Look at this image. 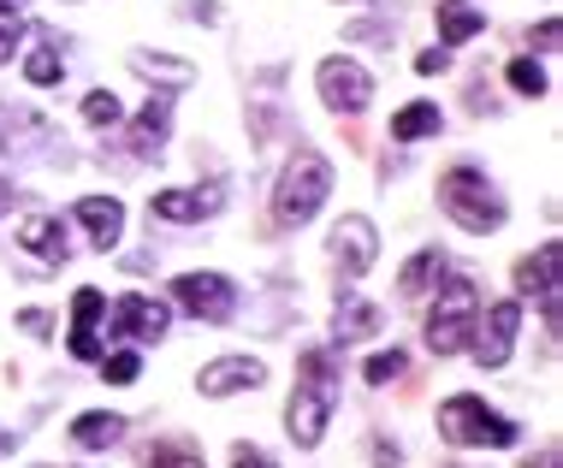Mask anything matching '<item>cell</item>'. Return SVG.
I'll use <instances>...</instances> for the list:
<instances>
[{"mask_svg": "<svg viewBox=\"0 0 563 468\" xmlns=\"http://www.w3.org/2000/svg\"><path fill=\"white\" fill-rule=\"evenodd\" d=\"M131 66H137L149 83H154V78H166V83H191V78H196L184 60H161V54H131Z\"/></svg>", "mask_w": 563, "mask_h": 468, "instance_id": "d4e9b609", "label": "cell"}, {"mask_svg": "<svg viewBox=\"0 0 563 468\" xmlns=\"http://www.w3.org/2000/svg\"><path fill=\"white\" fill-rule=\"evenodd\" d=\"M558 267H563V243H540V255H528L522 267H516V290L522 297H540V309H545V332L558 339Z\"/></svg>", "mask_w": 563, "mask_h": 468, "instance_id": "ba28073f", "label": "cell"}, {"mask_svg": "<svg viewBox=\"0 0 563 468\" xmlns=\"http://www.w3.org/2000/svg\"><path fill=\"white\" fill-rule=\"evenodd\" d=\"M516 332H522V303L516 297L493 303V309H486V339L474 344V362H481V368H504L510 350H516Z\"/></svg>", "mask_w": 563, "mask_h": 468, "instance_id": "30bf717a", "label": "cell"}, {"mask_svg": "<svg viewBox=\"0 0 563 468\" xmlns=\"http://www.w3.org/2000/svg\"><path fill=\"white\" fill-rule=\"evenodd\" d=\"M83 119H90V125H119L125 119L119 95H113V90H90V95H83Z\"/></svg>", "mask_w": 563, "mask_h": 468, "instance_id": "4316f807", "label": "cell"}, {"mask_svg": "<svg viewBox=\"0 0 563 468\" xmlns=\"http://www.w3.org/2000/svg\"><path fill=\"white\" fill-rule=\"evenodd\" d=\"M12 54H19V19H12V24H0V66H7Z\"/></svg>", "mask_w": 563, "mask_h": 468, "instance_id": "4dcf8cb0", "label": "cell"}, {"mask_svg": "<svg viewBox=\"0 0 563 468\" xmlns=\"http://www.w3.org/2000/svg\"><path fill=\"white\" fill-rule=\"evenodd\" d=\"M380 309H374V303H363L356 297V290H344L338 297V315H332V332H338V350L344 344H356V339H374V332H380Z\"/></svg>", "mask_w": 563, "mask_h": 468, "instance_id": "ac0fdd59", "label": "cell"}, {"mask_svg": "<svg viewBox=\"0 0 563 468\" xmlns=\"http://www.w3.org/2000/svg\"><path fill=\"white\" fill-rule=\"evenodd\" d=\"M166 320H172L166 303H154V297H119V309H113V332H119V339H131V344H161L166 339Z\"/></svg>", "mask_w": 563, "mask_h": 468, "instance_id": "8fae6325", "label": "cell"}, {"mask_svg": "<svg viewBox=\"0 0 563 468\" xmlns=\"http://www.w3.org/2000/svg\"><path fill=\"white\" fill-rule=\"evenodd\" d=\"M125 438V415H107V409H90V415L71 421V445L78 450H107Z\"/></svg>", "mask_w": 563, "mask_h": 468, "instance_id": "ffe728a7", "label": "cell"}, {"mask_svg": "<svg viewBox=\"0 0 563 468\" xmlns=\"http://www.w3.org/2000/svg\"><path fill=\"white\" fill-rule=\"evenodd\" d=\"M7 450H19V433H0V457H7Z\"/></svg>", "mask_w": 563, "mask_h": 468, "instance_id": "8d00e7d4", "label": "cell"}, {"mask_svg": "<svg viewBox=\"0 0 563 468\" xmlns=\"http://www.w3.org/2000/svg\"><path fill=\"white\" fill-rule=\"evenodd\" d=\"M232 468H279V463H273L267 450H255V445H238L232 450Z\"/></svg>", "mask_w": 563, "mask_h": 468, "instance_id": "f546056e", "label": "cell"}, {"mask_svg": "<svg viewBox=\"0 0 563 468\" xmlns=\"http://www.w3.org/2000/svg\"><path fill=\"white\" fill-rule=\"evenodd\" d=\"M374 255H380V231H374V219L363 214H344L338 226H332V261H338L344 279H363L374 267Z\"/></svg>", "mask_w": 563, "mask_h": 468, "instance_id": "9c48e42d", "label": "cell"}, {"mask_svg": "<svg viewBox=\"0 0 563 468\" xmlns=\"http://www.w3.org/2000/svg\"><path fill=\"white\" fill-rule=\"evenodd\" d=\"M19 327H24V332H48V315L31 309V315H19Z\"/></svg>", "mask_w": 563, "mask_h": 468, "instance_id": "e575fe53", "label": "cell"}, {"mask_svg": "<svg viewBox=\"0 0 563 468\" xmlns=\"http://www.w3.org/2000/svg\"><path fill=\"white\" fill-rule=\"evenodd\" d=\"M142 468H208V463H202L191 438H161V445L142 450Z\"/></svg>", "mask_w": 563, "mask_h": 468, "instance_id": "603a6c76", "label": "cell"}, {"mask_svg": "<svg viewBox=\"0 0 563 468\" xmlns=\"http://www.w3.org/2000/svg\"><path fill=\"white\" fill-rule=\"evenodd\" d=\"M533 42H540V48H558V19H545L540 31H533Z\"/></svg>", "mask_w": 563, "mask_h": 468, "instance_id": "836d02e7", "label": "cell"}, {"mask_svg": "<svg viewBox=\"0 0 563 468\" xmlns=\"http://www.w3.org/2000/svg\"><path fill=\"white\" fill-rule=\"evenodd\" d=\"M166 125H172V95H166V90H154V101L137 113V125H131V137H125V149H137L142 160H149V155H161Z\"/></svg>", "mask_w": 563, "mask_h": 468, "instance_id": "e0dca14e", "label": "cell"}, {"mask_svg": "<svg viewBox=\"0 0 563 468\" xmlns=\"http://www.w3.org/2000/svg\"><path fill=\"white\" fill-rule=\"evenodd\" d=\"M374 463H380V468H398L403 457H398V445H386V438H374Z\"/></svg>", "mask_w": 563, "mask_h": 468, "instance_id": "d6a6232c", "label": "cell"}, {"mask_svg": "<svg viewBox=\"0 0 563 468\" xmlns=\"http://www.w3.org/2000/svg\"><path fill=\"white\" fill-rule=\"evenodd\" d=\"M7 202H12V196H7V184H0V214H7Z\"/></svg>", "mask_w": 563, "mask_h": 468, "instance_id": "74e56055", "label": "cell"}, {"mask_svg": "<svg viewBox=\"0 0 563 468\" xmlns=\"http://www.w3.org/2000/svg\"><path fill=\"white\" fill-rule=\"evenodd\" d=\"M510 90H516V95H533V101H540V95H545V71L533 66V60H510Z\"/></svg>", "mask_w": 563, "mask_h": 468, "instance_id": "f1b7e54d", "label": "cell"}, {"mask_svg": "<svg viewBox=\"0 0 563 468\" xmlns=\"http://www.w3.org/2000/svg\"><path fill=\"white\" fill-rule=\"evenodd\" d=\"M24 12V0H0V19H19Z\"/></svg>", "mask_w": 563, "mask_h": 468, "instance_id": "d590c367", "label": "cell"}, {"mask_svg": "<svg viewBox=\"0 0 563 468\" xmlns=\"http://www.w3.org/2000/svg\"><path fill=\"white\" fill-rule=\"evenodd\" d=\"M78 219H83V231H90V243L101 255L119 243V231H125V208H119V196H83L78 202Z\"/></svg>", "mask_w": 563, "mask_h": 468, "instance_id": "2e32d148", "label": "cell"}, {"mask_svg": "<svg viewBox=\"0 0 563 468\" xmlns=\"http://www.w3.org/2000/svg\"><path fill=\"white\" fill-rule=\"evenodd\" d=\"M19 238H24V250H31L36 261H48V267H66L71 261V243H66V226L54 214H31L19 226Z\"/></svg>", "mask_w": 563, "mask_h": 468, "instance_id": "9a60e30c", "label": "cell"}, {"mask_svg": "<svg viewBox=\"0 0 563 468\" xmlns=\"http://www.w3.org/2000/svg\"><path fill=\"white\" fill-rule=\"evenodd\" d=\"M24 78H31L36 90H54V83L66 78V60H60V48H54V42H42V48L31 54V60H24Z\"/></svg>", "mask_w": 563, "mask_h": 468, "instance_id": "cb8c5ba5", "label": "cell"}, {"mask_svg": "<svg viewBox=\"0 0 563 468\" xmlns=\"http://www.w3.org/2000/svg\"><path fill=\"white\" fill-rule=\"evenodd\" d=\"M486 31V12L469 7V0H439V42L445 48H463L469 36Z\"/></svg>", "mask_w": 563, "mask_h": 468, "instance_id": "d6986e66", "label": "cell"}, {"mask_svg": "<svg viewBox=\"0 0 563 468\" xmlns=\"http://www.w3.org/2000/svg\"><path fill=\"white\" fill-rule=\"evenodd\" d=\"M445 60H451V54H439V48H433V54H415V71L433 78V71H445Z\"/></svg>", "mask_w": 563, "mask_h": 468, "instance_id": "1f68e13d", "label": "cell"}, {"mask_svg": "<svg viewBox=\"0 0 563 468\" xmlns=\"http://www.w3.org/2000/svg\"><path fill=\"white\" fill-rule=\"evenodd\" d=\"M403 350H380V356H368V368H363V379L368 386H392V379H403Z\"/></svg>", "mask_w": 563, "mask_h": 468, "instance_id": "83f0119b", "label": "cell"}, {"mask_svg": "<svg viewBox=\"0 0 563 468\" xmlns=\"http://www.w3.org/2000/svg\"><path fill=\"white\" fill-rule=\"evenodd\" d=\"M226 208V190L208 184V190H161V196L149 202L154 219H172V226H196V219H214Z\"/></svg>", "mask_w": 563, "mask_h": 468, "instance_id": "7c38bea8", "label": "cell"}, {"mask_svg": "<svg viewBox=\"0 0 563 468\" xmlns=\"http://www.w3.org/2000/svg\"><path fill=\"white\" fill-rule=\"evenodd\" d=\"M439 433L451 438V445H493V450L516 445V421H504L498 409H486V398H474V391L439 403Z\"/></svg>", "mask_w": 563, "mask_h": 468, "instance_id": "5b68a950", "label": "cell"}, {"mask_svg": "<svg viewBox=\"0 0 563 468\" xmlns=\"http://www.w3.org/2000/svg\"><path fill=\"white\" fill-rule=\"evenodd\" d=\"M469 339H481V285L457 273V279H445L439 303L427 315V350L433 356H457V350H469Z\"/></svg>", "mask_w": 563, "mask_h": 468, "instance_id": "3957f363", "label": "cell"}, {"mask_svg": "<svg viewBox=\"0 0 563 468\" xmlns=\"http://www.w3.org/2000/svg\"><path fill=\"white\" fill-rule=\"evenodd\" d=\"M137 374H142L137 350H113V356H101V379H107V386H131Z\"/></svg>", "mask_w": 563, "mask_h": 468, "instance_id": "484cf974", "label": "cell"}, {"mask_svg": "<svg viewBox=\"0 0 563 468\" xmlns=\"http://www.w3.org/2000/svg\"><path fill=\"white\" fill-rule=\"evenodd\" d=\"M439 273H445V255H439V250H422V255L410 261V267L398 273V290L415 303V297H427V290H433V279H439Z\"/></svg>", "mask_w": 563, "mask_h": 468, "instance_id": "7402d4cb", "label": "cell"}, {"mask_svg": "<svg viewBox=\"0 0 563 468\" xmlns=\"http://www.w3.org/2000/svg\"><path fill=\"white\" fill-rule=\"evenodd\" d=\"M172 303L196 320H214V327L238 315V290L226 273H179V279H172Z\"/></svg>", "mask_w": 563, "mask_h": 468, "instance_id": "8992f818", "label": "cell"}, {"mask_svg": "<svg viewBox=\"0 0 563 468\" xmlns=\"http://www.w3.org/2000/svg\"><path fill=\"white\" fill-rule=\"evenodd\" d=\"M439 208L457 219L463 231H474V238H486V231L504 226V196L493 190V179L474 167H451L439 179Z\"/></svg>", "mask_w": 563, "mask_h": 468, "instance_id": "277c9868", "label": "cell"}, {"mask_svg": "<svg viewBox=\"0 0 563 468\" xmlns=\"http://www.w3.org/2000/svg\"><path fill=\"white\" fill-rule=\"evenodd\" d=\"M314 83H321V101L332 113H363L374 101V78L356 60H344V54H332V60H321V71H314Z\"/></svg>", "mask_w": 563, "mask_h": 468, "instance_id": "52a82bcc", "label": "cell"}, {"mask_svg": "<svg viewBox=\"0 0 563 468\" xmlns=\"http://www.w3.org/2000/svg\"><path fill=\"white\" fill-rule=\"evenodd\" d=\"M267 379V362H255V356H220V362H208L202 368V398H232V391H255Z\"/></svg>", "mask_w": 563, "mask_h": 468, "instance_id": "4fadbf2b", "label": "cell"}, {"mask_svg": "<svg viewBox=\"0 0 563 468\" xmlns=\"http://www.w3.org/2000/svg\"><path fill=\"white\" fill-rule=\"evenodd\" d=\"M332 409H338V362H332V350H302L297 356V391L291 403H285V427L302 450L321 445Z\"/></svg>", "mask_w": 563, "mask_h": 468, "instance_id": "6da1fadb", "label": "cell"}, {"mask_svg": "<svg viewBox=\"0 0 563 468\" xmlns=\"http://www.w3.org/2000/svg\"><path fill=\"white\" fill-rule=\"evenodd\" d=\"M439 130H445L439 107H433V101H410L392 119V142H422V137H439Z\"/></svg>", "mask_w": 563, "mask_h": 468, "instance_id": "44dd1931", "label": "cell"}, {"mask_svg": "<svg viewBox=\"0 0 563 468\" xmlns=\"http://www.w3.org/2000/svg\"><path fill=\"white\" fill-rule=\"evenodd\" d=\"M326 196H332L326 155L321 149H297L291 167L279 172V190H273V219H279V226H309Z\"/></svg>", "mask_w": 563, "mask_h": 468, "instance_id": "7a4b0ae2", "label": "cell"}, {"mask_svg": "<svg viewBox=\"0 0 563 468\" xmlns=\"http://www.w3.org/2000/svg\"><path fill=\"white\" fill-rule=\"evenodd\" d=\"M101 309H107V297H101L95 285H83L78 297H71V356H78V362H101V356H107V350H101V332H95Z\"/></svg>", "mask_w": 563, "mask_h": 468, "instance_id": "5bb4252c", "label": "cell"}]
</instances>
